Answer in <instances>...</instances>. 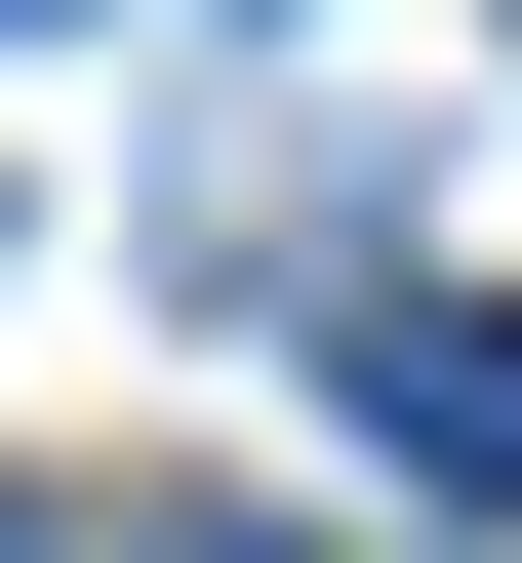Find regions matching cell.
I'll return each instance as SVG.
<instances>
[{"label": "cell", "mask_w": 522, "mask_h": 563, "mask_svg": "<svg viewBox=\"0 0 522 563\" xmlns=\"http://www.w3.org/2000/svg\"><path fill=\"white\" fill-rule=\"evenodd\" d=\"M362 443H402L442 523H522V322H482V282H442V322H362Z\"/></svg>", "instance_id": "obj_1"}, {"label": "cell", "mask_w": 522, "mask_h": 563, "mask_svg": "<svg viewBox=\"0 0 522 563\" xmlns=\"http://www.w3.org/2000/svg\"><path fill=\"white\" fill-rule=\"evenodd\" d=\"M0 563H41V523H0Z\"/></svg>", "instance_id": "obj_2"}]
</instances>
